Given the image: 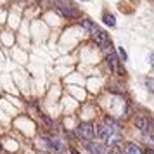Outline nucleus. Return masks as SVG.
<instances>
[{
	"instance_id": "nucleus-10",
	"label": "nucleus",
	"mask_w": 154,
	"mask_h": 154,
	"mask_svg": "<svg viewBox=\"0 0 154 154\" xmlns=\"http://www.w3.org/2000/svg\"><path fill=\"white\" fill-rule=\"evenodd\" d=\"M61 14L64 16V17H73V16L76 14V9H73V7H66V5H61V7L57 9Z\"/></svg>"
},
{
	"instance_id": "nucleus-20",
	"label": "nucleus",
	"mask_w": 154,
	"mask_h": 154,
	"mask_svg": "<svg viewBox=\"0 0 154 154\" xmlns=\"http://www.w3.org/2000/svg\"><path fill=\"white\" fill-rule=\"evenodd\" d=\"M0 151H2V146H0Z\"/></svg>"
},
{
	"instance_id": "nucleus-4",
	"label": "nucleus",
	"mask_w": 154,
	"mask_h": 154,
	"mask_svg": "<svg viewBox=\"0 0 154 154\" xmlns=\"http://www.w3.org/2000/svg\"><path fill=\"white\" fill-rule=\"evenodd\" d=\"M85 147L90 154H111V149H112V147H107L102 142H87Z\"/></svg>"
},
{
	"instance_id": "nucleus-8",
	"label": "nucleus",
	"mask_w": 154,
	"mask_h": 154,
	"mask_svg": "<svg viewBox=\"0 0 154 154\" xmlns=\"http://www.w3.org/2000/svg\"><path fill=\"white\" fill-rule=\"evenodd\" d=\"M123 144V137L119 135V133H111L109 135V139L106 140V146L107 147H112V149H116Z\"/></svg>"
},
{
	"instance_id": "nucleus-12",
	"label": "nucleus",
	"mask_w": 154,
	"mask_h": 154,
	"mask_svg": "<svg viewBox=\"0 0 154 154\" xmlns=\"http://www.w3.org/2000/svg\"><path fill=\"white\" fill-rule=\"evenodd\" d=\"M50 149H54V151H63L64 149V142L61 139H52L50 140Z\"/></svg>"
},
{
	"instance_id": "nucleus-1",
	"label": "nucleus",
	"mask_w": 154,
	"mask_h": 154,
	"mask_svg": "<svg viewBox=\"0 0 154 154\" xmlns=\"http://www.w3.org/2000/svg\"><path fill=\"white\" fill-rule=\"evenodd\" d=\"M76 135H78L82 140H85V142H90V140L95 137L94 125H92V123H88V121L80 123V125H78V128H76Z\"/></svg>"
},
{
	"instance_id": "nucleus-17",
	"label": "nucleus",
	"mask_w": 154,
	"mask_h": 154,
	"mask_svg": "<svg viewBox=\"0 0 154 154\" xmlns=\"http://www.w3.org/2000/svg\"><path fill=\"white\" fill-rule=\"evenodd\" d=\"M149 61H151V66L154 68V52H151V56H149Z\"/></svg>"
},
{
	"instance_id": "nucleus-2",
	"label": "nucleus",
	"mask_w": 154,
	"mask_h": 154,
	"mask_svg": "<svg viewBox=\"0 0 154 154\" xmlns=\"http://www.w3.org/2000/svg\"><path fill=\"white\" fill-rule=\"evenodd\" d=\"M106 61H107V64H109L111 71H114V73H119V75H126L125 68L121 66V61L118 59V56H116V52H114V50H111V52L106 56Z\"/></svg>"
},
{
	"instance_id": "nucleus-11",
	"label": "nucleus",
	"mask_w": 154,
	"mask_h": 154,
	"mask_svg": "<svg viewBox=\"0 0 154 154\" xmlns=\"http://www.w3.org/2000/svg\"><path fill=\"white\" fill-rule=\"evenodd\" d=\"M102 23L107 24V26H111V28L116 26V19H114V16L109 14V12H104V14H102Z\"/></svg>"
},
{
	"instance_id": "nucleus-16",
	"label": "nucleus",
	"mask_w": 154,
	"mask_h": 154,
	"mask_svg": "<svg viewBox=\"0 0 154 154\" xmlns=\"http://www.w3.org/2000/svg\"><path fill=\"white\" fill-rule=\"evenodd\" d=\"M147 142H149L151 146H154V133H149V135H147Z\"/></svg>"
},
{
	"instance_id": "nucleus-15",
	"label": "nucleus",
	"mask_w": 154,
	"mask_h": 154,
	"mask_svg": "<svg viewBox=\"0 0 154 154\" xmlns=\"http://www.w3.org/2000/svg\"><path fill=\"white\" fill-rule=\"evenodd\" d=\"M118 52H119V56H121V59H123V61H126V52H125V49H123V47H118Z\"/></svg>"
},
{
	"instance_id": "nucleus-5",
	"label": "nucleus",
	"mask_w": 154,
	"mask_h": 154,
	"mask_svg": "<svg viewBox=\"0 0 154 154\" xmlns=\"http://www.w3.org/2000/svg\"><path fill=\"white\" fill-rule=\"evenodd\" d=\"M133 125L137 126L142 133H147L149 130H151V121H149V118H147V116H144V114L135 116V118H133Z\"/></svg>"
},
{
	"instance_id": "nucleus-7",
	"label": "nucleus",
	"mask_w": 154,
	"mask_h": 154,
	"mask_svg": "<svg viewBox=\"0 0 154 154\" xmlns=\"http://www.w3.org/2000/svg\"><path fill=\"white\" fill-rule=\"evenodd\" d=\"M109 130H111L112 133H118L119 130H121V123H119L118 119H114V118H111V116H104V121H102Z\"/></svg>"
},
{
	"instance_id": "nucleus-14",
	"label": "nucleus",
	"mask_w": 154,
	"mask_h": 154,
	"mask_svg": "<svg viewBox=\"0 0 154 154\" xmlns=\"http://www.w3.org/2000/svg\"><path fill=\"white\" fill-rule=\"evenodd\" d=\"M146 87L149 88V92L154 94V78H146Z\"/></svg>"
},
{
	"instance_id": "nucleus-13",
	"label": "nucleus",
	"mask_w": 154,
	"mask_h": 154,
	"mask_svg": "<svg viewBox=\"0 0 154 154\" xmlns=\"http://www.w3.org/2000/svg\"><path fill=\"white\" fill-rule=\"evenodd\" d=\"M80 24H82V26H83L85 29L92 31V33H94V31L97 29V26H95V24H94V23H92L90 19H82V21H80Z\"/></svg>"
},
{
	"instance_id": "nucleus-9",
	"label": "nucleus",
	"mask_w": 154,
	"mask_h": 154,
	"mask_svg": "<svg viewBox=\"0 0 154 154\" xmlns=\"http://www.w3.org/2000/svg\"><path fill=\"white\" fill-rule=\"evenodd\" d=\"M123 154H144L142 152V149H140L137 144H125V147H123Z\"/></svg>"
},
{
	"instance_id": "nucleus-6",
	"label": "nucleus",
	"mask_w": 154,
	"mask_h": 154,
	"mask_svg": "<svg viewBox=\"0 0 154 154\" xmlns=\"http://www.w3.org/2000/svg\"><path fill=\"white\" fill-rule=\"evenodd\" d=\"M94 132H95V135H97L99 139L104 140V142H106L107 139H109V135L112 133L111 130H109V128H107V126H106L104 123H102V121H100V123H97V125L94 126Z\"/></svg>"
},
{
	"instance_id": "nucleus-18",
	"label": "nucleus",
	"mask_w": 154,
	"mask_h": 154,
	"mask_svg": "<svg viewBox=\"0 0 154 154\" xmlns=\"http://www.w3.org/2000/svg\"><path fill=\"white\" fill-rule=\"evenodd\" d=\"M144 154H154V149H146V152Z\"/></svg>"
},
{
	"instance_id": "nucleus-3",
	"label": "nucleus",
	"mask_w": 154,
	"mask_h": 154,
	"mask_svg": "<svg viewBox=\"0 0 154 154\" xmlns=\"http://www.w3.org/2000/svg\"><path fill=\"white\" fill-rule=\"evenodd\" d=\"M92 40L95 42L97 47H106V49H111V38L109 35L106 33V31H100V29H95L94 33H92Z\"/></svg>"
},
{
	"instance_id": "nucleus-19",
	"label": "nucleus",
	"mask_w": 154,
	"mask_h": 154,
	"mask_svg": "<svg viewBox=\"0 0 154 154\" xmlns=\"http://www.w3.org/2000/svg\"><path fill=\"white\" fill-rule=\"evenodd\" d=\"M71 154H80V152H78L76 149H71Z\"/></svg>"
}]
</instances>
